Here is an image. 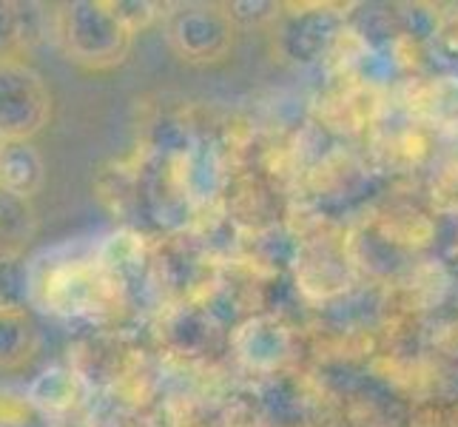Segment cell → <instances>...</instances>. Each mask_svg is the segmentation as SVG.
Segmentation results:
<instances>
[{"label":"cell","mask_w":458,"mask_h":427,"mask_svg":"<svg viewBox=\"0 0 458 427\" xmlns=\"http://www.w3.org/2000/svg\"><path fill=\"white\" fill-rule=\"evenodd\" d=\"M52 31L63 57L86 72L120 66L131 46V31L117 18L112 4L94 0L60 4L52 18Z\"/></svg>","instance_id":"6da1fadb"},{"label":"cell","mask_w":458,"mask_h":427,"mask_svg":"<svg viewBox=\"0 0 458 427\" xmlns=\"http://www.w3.org/2000/svg\"><path fill=\"white\" fill-rule=\"evenodd\" d=\"M106 277L98 265L81 257H49L31 260V305L43 313L74 320L91 316L103 308Z\"/></svg>","instance_id":"7a4b0ae2"},{"label":"cell","mask_w":458,"mask_h":427,"mask_svg":"<svg viewBox=\"0 0 458 427\" xmlns=\"http://www.w3.org/2000/svg\"><path fill=\"white\" fill-rule=\"evenodd\" d=\"M55 115L52 89L29 63L0 66V140H35Z\"/></svg>","instance_id":"3957f363"},{"label":"cell","mask_w":458,"mask_h":427,"mask_svg":"<svg viewBox=\"0 0 458 427\" xmlns=\"http://www.w3.org/2000/svg\"><path fill=\"white\" fill-rule=\"evenodd\" d=\"M46 183V163L43 154L31 140L23 142H4L0 146V185L6 192L31 200L40 194Z\"/></svg>","instance_id":"277c9868"},{"label":"cell","mask_w":458,"mask_h":427,"mask_svg":"<svg viewBox=\"0 0 458 427\" xmlns=\"http://www.w3.org/2000/svg\"><path fill=\"white\" fill-rule=\"evenodd\" d=\"M38 211L31 200L6 192L0 185V262L26 257L38 236Z\"/></svg>","instance_id":"5b68a950"},{"label":"cell","mask_w":458,"mask_h":427,"mask_svg":"<svg viewBox=\"0 0 458 427\" xmlns=\"http://www.w3.org/2000/svg\"><path fill=\"white\" fill-rule=\"evenodd\" d=\"M40 354V330L29 311L0 313V373L29 368Z\"/></svg>","instance_id":"8992f818"},{"label":"cell","mask_w":458,"mask_h":427,"mask_svg":"<svg viewBox=\"0 0 458 427\" xmlns=\"http://www.w3.org/2000/svg\"><path fill=\"white\" fill-rule=\"evenodd\" d=\"M29 49L31 26L26 6L0 0V66H6V63H26Z\"/></svg>","instance_id":"52a82bcc"},{"label":"cell","mask_w":458,"mask_h":427,"mask_svg":"<svg viewBox=\"0 0 458 427\" xmlns=\"http://www.w3.org/2000/svg\"><path fill=\"white\" fill-rule=\"evenodd\" d=\"M31 305V260L0 262V313L29 311Z\"/></svg>","instance_id":"ba28073f"},{"label":"cell","mask_w":458,"mask_h":427,"mask_svg":"<svg viewBox=\"0 0 458 427\" xmlns=\"http://www.w3.org/2000/svg\"><path fill=\"white\" fill-rule=\"evenodd\" d=\"M72 399V376L63 371H46L43 376H38L29 388V402L40 407L43 414L57 407H66Z\"/></svg>","instance_id":"9c48e42d"},{"label":"cell","mask_w":458,"mask_h":427,"mask_svg":"<svg viewBox=\"0 0 458 427\" xmlns=\"http://www.w3.org/2000/svg\"><path fill=\"white\" fill-rule=\"evenodd\" d=\"M0 146H4V140H0Z\"/></svg>","instance_id":"30bf717a"}]
</instances>
